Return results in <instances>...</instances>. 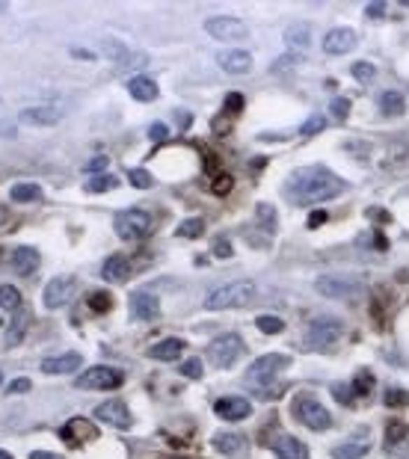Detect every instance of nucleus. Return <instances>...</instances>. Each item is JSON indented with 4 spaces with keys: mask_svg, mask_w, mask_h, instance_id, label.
I'll return each mask as SVG.
<instances>
[{
    "mask_svg": "<svg viewBox=\"0 0 409 459\" xmlns=\"http://www.w3.org/2000/svg\"><path fill=\"white\" fill-rule=\"evenodd\" d=\"M338 193H344V181L320 163L294 169L288 181H285V198H288L291 205L329 202V198H336Z\"/></svg>",
    "mask_w": 409,
    "mask_h": 459,
    "instance_id": "1",
    "label": "nucleus"
},
{
    "mask_svg": "<svg viewBox=\"0 0 409 459\" xmlns=\"http://www.w3.org/2000/svg\"><path fill=\"white\" fill-rule=\"evenodd\" d=\"M282 367H288V356H282V353H267L261 358H255L250 370H246V386L258 394H264Z\"/></svg>",
    "mask_w": 409,
    "mask_h": 459,
    "instance_id": "2",
    "label": "nucleus"
},
{
    "mask_svg": "<svg viewBox=\"0 0 409 459\" xmlns=\"http://www.w3.org/2000/svg\"><path fill=\"white\" fill-rule=\"evenodd\" d=\"M255 296V284L252 282H229L222 288L210 291L208 300H205V308L210 312H222V308H238V305H246Z\"/></svg>",
    "mask_w": 409,
    "mask_h": 459,
    "instance_id": "3",
    "label": "nucleus"
},
{
    "mask_svg": "<svg viewBox=\"0 0 409 459\" xmlns=\"http://www.w3.org/2000/svg\"><path fill=\"white\" fill-rule=\"evenodd\" d=\"M155 226V217L143 207H128V210H119L116 219H113V228L122 240H140L145 238Z\"/></svg>",
    "mask_w": 409,
    "mask_h": 459,
    "instance_id": "4",
    "label": "nucleus"
},
{
    "mask_svg": "<svg viewBox=\"0 0 409 459\" xmlns=\"http://www.w3.org/2000/svg\"><path fill=\"white\" fill-rule=\"evenodd\" d=\"M294 415H296L300 424H306L308 430H317V432L329 430V424H332L329 412L320 406V400L315 394H300V397H296V400H294Z\"/></svg>",
    "mask_w": 409,
    "mask_h": 459,
    "instance_id": "5",
    "label": "nucleus"
},
{
    "mask_svg": "<svg viewBox=\"0 0 409 459\" xmlns=\"http://www.w3.org/2000/svg\"><path fill=\"white\" fill-rule=\"evenodd\" d=\"M125 382V374L119 367H107V365H95L89 367L83 377L74 379L78 388H86V391H113Z\"/></svg>",
    "mask_w": 409,
    "mask_h": 459,
    "instance_id": "6",
    "label": "nucleus"
},
{
    "mask_svg": "<svg viewBox=\"0 0 409 459\" xmlns=\"http://www.w3.org/2000/svg\"><path fill=\"white\" fill-rule=\"evenodd\" d=\"M241 353H243V341L234 332L220 335V338H214V341L208 344V362L214 365V367H220V370L222 367H231L241 358Z\"/></svg>",
    "mask_w": 409,
    "mask_h": 459,
    "instance_id": "7",
    "label": "nucleus"
},
{
    "mask_svg": "<svg viewBox=\"0 0 409 459\" xmlns=\"http://www.w3.org/2000/svg\"><path fill=\"white\" fill-rule=\"evenodd\" d=\"M341 335V320L336 317H315L308 323V332H306V344L312 350H327L329 344H336V338Z\"/></svg>",
    "mask_w": 409,
    "mask_h": 459,
    "instance_id": "8",
    "label": "nucleus"
},
{
    "mask_svg": "<svg viewBox=\"0 0 409 459\" xmlns=\"http://www.w3.org/2000/svg\"><path fill=\"white\" fill-rule=\"evenodd\" d=\"M205 30L214 36V39L220 42H241L250 36V30H246V24L241 18H231V15H214L205 21Z\"/></svg>",
    "mask_w": 409,
    "mask_h": 459,
    "instance_id": "9",
    "label": "nucleus"
},
{
    "mask_svg": "<svg viewBox=\"0 0 409 459\" xmlns=\"http://www.w3.org/2000/svg\"><path fill=\"white\" fill-rule=\"evenodd\" d=\"M95 418L98 421H104V424L110 427H116V430H128L131 427V412H128V406L125 400H107L95 409Z\"/></svg>",
    "mask_w": 409,
    "mask_h": 459,
    "instance_id": "10",
    "label": "nucleus"
},
{
    "mask_svg": "<svg viewBox=\"0 0 409 459\" xmlns=\"http://www.w3.org/2000/svg\"><path fill=\"white\" fill-rule=\"evenodd\" d=\"M356 45H359L356 30H350V27H336V30H329V33H327V39H324V51L332 54V57H341V54H350Z\"/></svg>",
    "mask_w": 409,
    "mask_h": 459,
    "instance_id": "11",
    "label": "nucleus"
},
{
    "mask_svg": "<svg viewBox=\"0 0 409 459\" xmlns=\"http://www.w3.org/2000/svg\"><path fill=\"white\" fill-rule=\"evenodd\" d=\"M95 436H98V430L86 418H71L69 424L59 430V439H63L66 444H71V448H80L83 442H92Z\"/></svg>",
    "mask_w": 409,
    "mask_h": 459,
    "instance_id": "12",
    "label": "nucleus"
},
{
    "mask_svg": "<svg viewBox=\"0 0 409 459\" xmlns=\"http://www.w3.org/2000/svg\"><path fill=\"white\" fill-rule=\"evenodd\" d=\"M214 412L222 421H241V418H250L252 406H250V400H243V397H220L214 403Z\"/></svg>",
    "mask_w": 409,
    "mask_h": 459,
    "instance_id": "13",
    "label": "nucleus"
},
{
    "mask_svg": "<svg viewBox=\"0 0 409 459\" xmlns=\"http://www.w3.org/2000/svg\"><path fill=\"white\" fill-rule=\"evenodd\" d=\"M317 293L329 296V300H344V296H350L356 291V282L353 279H332V276H320L315 282Z\"/></svg>",
    "mask_w": 409,
    "mask_h": 459,
    "instance_id": "14",
    "label": "nucleus"
},
{
    "mask_svg": "<svg viewBox=\"0 0 409 459\" xmlns=\"http://www.w3.org/2000/svg\"><path fill=\"white\" fill-rule=\"evenodd\" d=\"M71 293H74V282L71 279H54V282H48V288H45V308L66 305L71 300Z\"/></svg>",
    "mask_w": 409,
    "mask_h": 459,
    "instance_id": "15",
    "label": "nucleus"
},
{
    "mask_svg": "<svg viewBox=\"0 0 409 459\" xmlns=\"http://www.w3.org/2000/svg\"><path fill=\"white\" fill-rule=\"evenodd\" d=\"M18 122L21 125H33V128H48V125H57L59 122V110H54V107H27V110H21Z\"/></svg>",
    "mask_w": 409,
    "mask_h": 459,
    "instance_id": "16",
    "label": "nucleus"
},
{
    "mask_svg": "<svg viewBox=\"0 0 409 459\" xmlns=\"http://www.w3.org/2000/svg\"><path fill=\"white\" fill-rule=\"evenodd\" d=\"M217 66L229 74H246L252 68V57L241 51V48L238 51H222V54H217Z\"/></svg>",
    "mask_w": 409,
    "mask_h": 459,
    "instance_id": "17",
    "label": "nucleus"
},
{
    "mask_svg": "<svg viewBox=\"0 0 409 459\" xmlns=\"http://www.w3.org/2000/svg\"><path fill=\"white\" fill-rule=\"evenodd\" d=\"M241 110H243V95H241V92H229V95H226V104H222L220 119H214V131H217V133H226V131L231 128L234 116H238Z\"/></svg>",
    "mask_w": 409,
    "mask_h": 459,
    "instance_id": "18",
    "label": "nucleus"
},
{
    "mask_svg": "<svg viewBox=\"0 0 409 459\" xmlns=\"http://www.w3.org/2000/svg\"><path fill=\"white\" fill-rule=\"evenodd\" d=\"M214 448L222 456H229V459H241L243 451H246V439L238 436V432H217V436H214Z\"/></svg>",
    "mask_w": 409,
    "mask_h": 459,
    "instance_id": "19",
    "label": "nucleus"
},
{
    "mask_svg": "<svg viewBox=\"0 0 409 459\" xmlns=\"http://www.w3.org/2000/svg\"><path fill=\"white\" fill-rule=\"evenodd\" d=\"M39 252L33 249V246H18L15 252H12V270L18 272V276H30V272H36V267H39Z\"/></svg>",
    "mask_w": 409,
    "mask_h": 459,
    "instance_id": "20",
    "label": "nucleus"
},
{
    "mask_svg": "<svg viewBox=\"0 0 409 459\" xmlns=\"http://www.w3.org/2000/svg\"><path fill=\"white\" fill-rule=\"evenodd\" d=\"M131 272H134V264H131V258H125V255H110L104 261V267H101V276L107 282H125Z\"/></svg>",
    "mask_w": 409,
    "mask_h": 459,
    "instance_id": "21",
    "label": "nucleus"
},
{
    "mask_svg": "<svg viewBox=\"0 0 409 459\" xmlns=\"http://www.w3.org/2000/svg\"><path fill=\"white\" fill-rule=\"evenodd\" d=\"M273 451H276L279 459H308V448L294 436H279L273 442Z\"/></svg>",
    "mask_w": 409,
    "mask_h": 459,
    "instance_id": "22",
    "label": "nucleus"
},
{
    "mask_svg": "<svg viewBox=\"0 0 409 459\" xmlns=\"http://www.w3.org/2000/svg\"><path fill=\"white\" fill-rule=\"evenodd\" d=\"M131 314L136 317V320H155L157 314H160V308H157V300L152 293H134L131 296Z\"/></svg>",
    "mask_w": 409,
    "mask_h": 459,
    "instance_id": "23",
    "label": "nucleus"
},
{
    "mask_svg": "<svg viewBox=\"0 0 409 459\" xmlns=\"http://www.w3.org/2000/svg\"><path fill=\"white\" fill-rule=\"evenodd\" d=\"M83 358L78 353H66V356H54V358H45L42 362V370L45 374H74L80 367Z\"/></svg>",
    "mask_w": 409,
    "mask_h": 459,
    "instance_id": "24",
    "label": "nucleus"
},
{
    "mask_svg": "<svg viewBox=\"0 0 409 459\" xmlns=\"http://www.w3.org/2000/svg\"><path fill=\"white\" fill-rule=\"evenodd\" d=\"M285 42H288V48H294V51H306V48L312 45V30H308V24H303V21L291 24V27L285 30Z\"/></svg>",
    "mask_w": 409,
    "mask_h": 459,
    "instance_id": "25",
    "label": "nucleus"
},
{
    "mask_svg": "<svg viewBox=\"0 0 409 459\" xmlns=\"http://www.w3.org/2000/svg\"><path fill=\"white\" fill-rule=\"evenodd\" d=\"M184 353V341L181 338H166L152 347V358H157V362H175V358Z\"/></svg>",
    "mask_w": 409,
    "mask_h": 459,
    "instance_id": "26",
    "label": "nucleus"
},
{
    "mask_svg": "<svg viewBox=\"0 0 409 459\" xmlns=\"http://www.w3.org/2000/svg\"><path fill=\"white\" fill-rule=\"evenodd\" d=\"M128 92L136 101H155L157 98V83L152 78H134L128 80Z\"/></svg>",
    "mask_w": 409,
    "mask_h": 459,
    "instance_id": "27",
    "label": "nucleus"
},
{
    "mask_svg": "<svg viewBox=\"0 0 409 459\" xmlns=\"http://www.w3.org/2000/svg\"><path fill=\"white\" fill-rule=\"evenodd\" d=\"M403 95L401 92H382L380 95V110H382V116H401L403 113Z\"/></svg>",
    "mask_w": 409,
    "mask_h": 459,
    "instance_id": "28",
    "label": "nucleus"
},
{
    "mask_svg": "<svg viewBox=\"0 0 409 459\" xmlns=\"http://www.w3.org/2000/svg\"><path fill=\"white\" fill-rule=\"evenodd\" d=\"M0 308H6V312H21V293L18 288H12V284H0Z\"/></svg>",
    "mask_w": 409,
    "mask_h": 459,
    "instance_id": "29",
    "label": "nucleus"
},
{
    "mask_svg": "<svg viewBox=\"0 0 409 459\" xmlns=\"http://www.w3.org/2000/svg\"><path fill=\"white\" fill-rule=\"evenodd\" d=\"M9 196L12 202H36V198H42V187L39 184H15Z\"/></svg>",
    "mask_w": 409,
    "mask_h": 459,
    "instance_id": "30",
    "label": "nucleus"
},
{
    "mask_svg": "<svg viewBox=\"0 0 409 459\" xmlns=\"http://www.w3.org/2000/svg\"><path fill=\"white\" fill-rule=\"evenodd\" d=\"M202 231H205V222L199 217H193V219H184L178 226V238L193 240V238H202Z\"/></svg>",
    "mask_w": 409,
    "mask_h": 459,
    "instance_id": "31",
    "label": "nucleus"
},
{
    "mask_svg": "<svg viewBox=\"0 0 409 459\" xmlns=\"http://www.w3.org/2000/svg\"><path fill=\"white\" fill-rule=\"evenodd\" d=\"M368 453V444H356V442H347L341 448H336V459H365Z\"/></svg>",
    "mask_w": 409,
    "mask_h": 459,
    "instance_id": "32",
    "label": "nucleus"
},
{
    "mask_svg": "<svg viewBox=\"0 0 409 459\" xmlns=\"http://www.w3.org/2000/svg\"><path fill=\"white\" fill-rule=\"evenodd\" d=\"M113 187H119V178H113V175H98V178L86 181V190H89V193H107Z\"/></svg>",
    "mask_w": 409,
    "mask_h": 459,
    "instance_id": "33",
    "label": "nucleus"
},
{
    "mask_svg": "<svg viewBox=\"0 0 409 459\" xmlns=\"http://www.w3.org/2000/svg\"><path fill=\"white\" fill-rule=\"evenodd\" d=\"M110 305H113V296H110L107 291H95V293H89V308H92L95 314L110 312Z\"/></svg>",
    "mask_w": 409,
    "mask_h": 459,
    "instance_id": "34",
    "label": "nucleus"
},
{
    "mask_svg": "<svg viewBox=\"0 0 409 459\" xmlns=\"http://www.w3.org/2000/svg\"><path fill=\"white\" fill-rule=\"evenodd\" d=\"M255 326L261 329L264 335H279V332L285 329V323H282V320H279V317H273V314H261V317L255 320Z\"/></svg>",
    "mask_w": 409,
    "mask_h": 459,
    "instance_id": "35",
    "label": "nucleus"
},
{
    "mask_svg": "<svg viewBox=\"0 0 409 459\" xmlns=\"http://www.w3.org/2000/svg\"><path fill=\"white\" fill-rule=\"evenodd\" d=\"M409 436V424H403V421H389V427H386V439L394 444V442H401Z\"/></svg>",
    "mask_w": 409,
    "mask_h": 459,
    "instance_id": "36",
    "label": "nucleus"
},
{
    "mask_svg": "<svg viewBox=\"0 0 409 459\" xmlns=\"http://www.w3.org/2000/svg\"><path fill=\"white\" fill-rule=\"evenodd\" d=\"M327 128V119L324 116H312V119H306L303 125H300V133L303 136H315V133H320Z\"/></svg>",
    "mask_w": 409,
    "mask_h": 459,
    "instance_id": "37",
    "label": "nucleus"
},
{
    "mask_svg": "<svg viewBox=\"0 0 409 459\" xmlns=\"http://www.w3.org/2000/svg\"><path fill=\"white\" fill-rule=\"evenodd\" d=\"M104 54H107L110 59H116L119 66H122V63H125V59L131 57L128 48H125V45H119V42H110V45H104Z\"/></svg>",
    "mask_w": 409,
    "mask_h": 459,
    "instance_id": "38",
    "label": "nucleus"
},
{
    "mask_svg": "<svg viewBox=\"0 0 409 459\" xmlns=\"http://www.w3.org/2000/svg\"><path fill=\"white\" fill-rule=\"evenodd\" d=\"M329 113L336 116L338 122H344L347 116H350V101H347V98H341V95H338V98H332V104H329Z\"/></svg>",
    "mask_w": 409,
    "mask_h": 459,
    "instance_id": "39",
    "label": "nucleus"
},
{
    "mask_svg": "<svg viewBox=\"0 0 409 459\" xmlns=\"http://www.w3.org/2000/svg\"><path fill=\"white\" fill-rule=\"evenodd\" d=\"M258 222H261V226H267V234L276 231V214H273L270 205H258Z\"/></svg>",
    "mask_w": 409,
    "mask_h": 459,
    "instance_id": "40",
    "label": "nucleus"
},
{
    "mask_svg": "<svg viewBox=\"0 0 409 459\" xmlns=\"http://www.w3.org/2000/svg\"><path fill=\"white\" fill-rule=\"evenodd\" d=\"M128 181L134 184V187H140V190L152 187V175H148L145 169H131V172H128Z\"/></svg>",
    "mask_w": 409,
    "mask_h": 459,
    "instance_id": "41",
    "label": "nucleus"
},
{
    "mask_svg": "<svg viewBox=\"0 0 409 459\" xmlns=\"http://www.w3.org/2000/svg\"><path fill=\"white\" fill-rule=\"evenodd\" d=\"M181 374L190 377V379H199L202 377V362H199V358H187V362L181 365Z\"/></svg>",
    "mask_w": 409,
    "mask_h": 459,
    "instance_id": "42",
    "label": "nucleus"
},
{
    "mask_svg": "<svg viewBox=\"0 0 409 459\" xmlns=\"http://www.w3.org/2000/svg\"><path fill=\"white\" fill-rule=\"evenodd\" d=\"M353 78L362 80V83L374 80V66H371V63H356V66H353Z\"/></svg>",
    "mask_w": 409,
    "mask_h": 459,
    "instance_id": "43",
    "label": "nucleus"
},
{
    "mask_svg": "<svg viewBox=\"0 0 409 459\" xmlns=\"http://www.w3.org/2000/svg\"><path fill=\"white\" fill-rule=\"evenodd\" d=\"M24 335V312H18V323H12L9 335H6V344H18Z\"/></svg>",
    "mask_w": 409,
    "mask_h": 459,
    "instance_id": "44",
    "label": "nucleus"
},
{
    "mask_svg": "<svg viewBox=\"0 0 409 459\" xmlns=\"http://www.w3.org/2000/svg\"><path fill=\"white\" fill-rule=\"evenodd\" d=\"M386 403H389V406H406V403H409V391L392 388V391L386 394Z\"/></svg>",
    "mask_w": 409,
    "mask_h": 459,
    "instance_id": "45",
    "label": "nucleus"
},
{
    "mask_svg": "<svg viewBox=\"0 0 409 459\" xmlns=\"http://www.w3.org/2000/svg\"><path fill=\"white\" fill-rule=\"evenodd\" d=\"M332 394H336L344 406H353V388L350 386H341L338 382V386H332Z\"/></svg>",
    "mask_w": 409,
    "mask_h": 459,
    "instance_id": "46",
    "label": "nucleus"
},
{
    "mask_svg": "<svg viewBox=\"0 0 409 459\" xmlns=\"http://www.w3.org/2000/svg\"><path fill=\"white\" fill-rule=\"evenodd\" d=\"M371 386H374V379H371L368 370H362V374H359V379L353 382V391H359V394H368V391H371Z\"/></svg>",
    "mask_w": 409,
    "mask_h": 459,
    "instance_id": "47",
    "label": "nucleus"
},
{
    "mask_svg": "<svg viewBox=\"0 0 409 459\" xmlns=\"http://www.w3.org/2000/svg\"><path fill=\"white\" fill-rule=\"evenodd\" d=\"M214 255L217 258H231V243L226 238H217L214 240Z\"/></svg>",
    "mask_w": 409,
    "mask_h": 459,
    "instance_id": "48",
    "label": "nucleus"
},
{
    "mask_svg": "<svg viewBox=\"0 0 409 459\" xmlns=\"http://www.w3.org/2000/svg\"><path fill=\"white\" fill-rule=\"evenodd\" d=\"M166 133H169V131H166L164 122H155V125L148 128V136H152L155 143H164V140H166Z\"/></svg>",
    "mask_w": 409,
    "mask_h": 459,
    "instance_id": "49",
    "label": "nucleus"
},
{
    "mask_svg": "<svg viewBox=\"0 0 409 459\" xmlns=\"http://www.w3.org/2000/svg\"><path fill=\"white\" fill-rule=\"evenodd\" d=\"M210 190H214L217 196H226V193L231 190V175H222V178H217V181H214V187H210Z\"/></svg>",
    "mask_w": 409,
    "mask_h": 459,
    "instance_id": "50",
    "label": "nucleus"
},
{
    "mask_svg": "<svg viewBox=\"0 0 409 459\" xmlns=\"http://www.w3.org/2000/svg\"><path fill=\"white\" fill-rule=\"evenodd\" d=\"M107 163H110L107 157H95V160H89V163H86V172H89V175H95V172H104Z\"/></svg>",
    "mask_w": 409,
    "mask_h": 459,
    "instance_id": "51",
    "label": "nucleus"
},
{
    "mask_svg": "<svg viewBox=\"0 0 409 459\" xmlns=\"http://www.w3.org/2000/svg\"><path fill=\"white\" fill-rule=\"evenodd\" d=\"M6 391H9V394H24V391H30V379H12Z\"/></svg>",
    "mask_w": 409,
    "mask_h": 459,
    "instance_id": "52",
    "label": "nucleus"
},
{
    "mask_svg": "<svg viewBox=\"0 0 409 459\" xmlns=\"http://www.w3.org/2000/svg\"><path fill=\"white\" fill-rule=\"evenodd\" d=\"M296 63H300V57H282L273 63V71H285V66H296Z\"/></svg>",
    "mask_w": 409,
    "mask_h": 459,
    "instance_id": "53",
    "label": "nucleus"
},
{
    "mask_svg": "<svg viewBox=\"0 0 409 459\" xmlns=\"http://www.w3.org/2000/svg\"><path fill=\"white\" fill-rule=\"evenodd\" d=\"M368 15L371 18H382V15H386V3H368Z\"/></svg>",
    "mask_w": 409,
    "mask_h": 459,
    "instance_id": "54",
    "label": "nucleus"
},
{
    "mask_svg": "<svg viewBox=\"0 0 409 459\" xmlns=\"http://www.w3.org/2000/svg\"><path fill=\"white\" fill-rule=\"evenodd\" d=\"M30 459H63V456H57L51 451H36V453H30Z\"/></svg>",
    "mask_w": 409,
    "mask_h": 459,
    "instance_id": "55",
    "label": "nucleus"
},
{
    "mask_svg": "<svg viewBox=\"0 0 409 459\" xmlns=\"http://www.w3.org/2000/svg\"><path fill=\"white\" fill-rule=\"evenodd\" d=\"M0 133H3V136H15V125H12V122H0Z\"/></svg>",
    "mask_w": 409,
    "mask_h": 459,
    "instance_id": "56",
    "label": "nucleus"
},
{
    "mask_svg": "<svg viewBox=\"0 0 409 459\" xmlns=\"http://www.w3.org/2000/svg\"><path fill=\"white\" fill-rule=\"evenodd\" d=\"M71 57H78V59H92V51H80V48H71Z\"/></svg>",
    "mask_w": 409,
    "mask_h": 459,
    "instance_id": "57",
    "label": "nucleus"
},
{
    "mask_svg": "<svg viewBox=\"0 0 409 459\" xmlns=\"http://www.w3.org/2000/svg\"><path fill=\"white\" fill-rule=\"evenodd\" d=\"M324 219H327L324 214H315V217H308V228H317V226H320V222H324Z\"/></svg>",
    "mask_w": 409,
    "mask_h": 459,
    "instance_id": "58",
    "label": "nucleus"
},
{
    "mask_svg": "<svg viewBox=\"0 0 409 459\" xmlns=\"http://www.w3.org/2000/svg\"><path fill=\"white\" fill-rule=\"evenodd\" d=\"M178 116H181L178 125H181V128H190V113H178Z\"/></svg>",
    "mask_w": 409,
    "mask_h": 459,
    "instance_id": "59",
    "label": "nucleus"
},
{
    "mask_svg": "<svg viewBox=\"0 0 409 459\" xmlns=\"http://www.w3.org/2000/svg\"><path fill=\"white\" fill-rule=\"evenodd\" d=\"M0 459H12V453H6V451H0Z\"/></svg>",
    "mask_w": 409,
    "mask_h": 459,
    "instance_id": "60",
    "label": "nucleus"
},
{
    "mask_svg": "<svg viewBox=\"0 0 409 459\" xmlns=\"http://www.w3.org/2000/svg\"><path fill=\"white\" fill-rule=\"evenodd\" d=\"M0 12H6V3H0Z\"/></svg>",
    "mask_w": 409,
    "mask_h": 459,
    "instance_id": "61",
    "label": "nucleus"
},
{
    "mask_svg": "<svg viewBox=\"0 0 409 459\" xmlns=\"http://www.w3.org/2000/svg\"><path fill=\"white\" fill-rule=\"evenodd\" d=\"M0 382H3V374H0Z\"/></svg>",
    "mask_w": 409,
    "mask_h": 459,
    "instance_id": "62",
    "label": "nucleus"
}]
</instances>
